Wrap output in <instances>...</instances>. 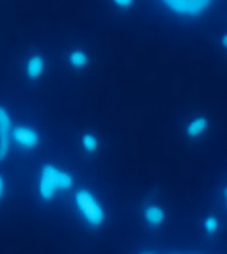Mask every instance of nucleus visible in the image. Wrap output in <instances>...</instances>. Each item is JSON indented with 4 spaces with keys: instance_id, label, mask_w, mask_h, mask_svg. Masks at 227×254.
<instances>
[{
    "instance_id": "8",
    "label": "nucleus",
    "mask_w": 227,
    "mask_h": 254,
    "mask_svg": "<svg viewBox=\"0 0 227 254\" xmlns=\"http://www.w3.org/2000/svg\"><path fill=\"white\" fill-rule=\"evenodd\" d=\"M208 128H210V121H208L206 116H202V114L194 116V118L185 125V135L188 137V139H199V137H202L206 133Z\"/></svg>"
},
{
    "instance_id": "1",
    "label": "nucleus",
    "mask_w": 227,
    "mask_h": 254,
    "mask_svg": "<svg viewBox=\"0 0 227 254\" xmlns=\"http://www.w3.org/2000/svg\"><path fill=\"white\" fill-rule=\"evenodd\" d=\"M75 185L73 174L66 169H60L55 164H45L39 171L38 180V195L43 203H52L59 192L71 190Z\"/></svg>"
},
{
    "instance_id": "15",
    "label": "nucleus",
    "mask_w": 227,
    "mask_h": 254,
    "mask_svg": "<svg viewBox=\"0 0 227 254\" xmlns=\"http://www.w3.org/2000/svg\"><path fill=\"white\" fill-rule=\"evenodd\" d=\"M139 254H156V253H153V251H142V253H139Z\"/></svg>"
},
{
    "instance_id": "11",
    "label": "nucleus",
    "mask_w": 227,
    "mask_h": 254,
    "mask_svg": "<svg viewBox=\"0 0 227 254\" xmlns=\"http://www.w3.org/2000/svg\"><path fill=\"white\" fill-rule=\"evenodd\" d=\"M202 231L208 237H215L220 231V219L217 215H206L202 219Z\"/></svg>"
},
{
    "instance_id": "13",
    "label": "nucleus",
    "mask_w": 227,
    "mask_h": 254,
    "mask_svg": "<svg viewBox=\"0 0 227 254\" xmlns=\"http://www.w3.org/2000/svg\"><path fill=\"white\" fill-rule=\"evenodd\" d=\"M4 195H5V178L0 174V203L4 199Z\"/></svg>"
},
{
    "instance_id": "17",
    "label": "nucleus",
    "mask_w": 227,
    "mask_h": 254,
    "mask_svg": "<svg viewBox=\"0 0 227 254\" xmlns=\"http://www.w3.org/2000/svg\"><path fill=\"white\" fill-rule=\"evenodd\" d=\"M224 197V204H226V208H227V195H222Z\"/></svg>"
},
{
    "instance_id": "16",
    "label": "nucleus",
    "mask_w": 227,
    "mask_h": 254,
    "mask_svg": "<svg viewBox=\"0 0 227 254\" xmlns=\"http://www.w3.org/2000/svg\"><path fill=\"white\" fill-rule=\"evenodd\" d=\"M222 195H227V185H226V187H224V189H222Z\"/></svg>"
},
{
    "instance_id": "4",
    "label": "nucleus",
    "mask_w": 227,
    "mask_h": 254,
    "mask_svg": "<svg viewBox=\"0 0 227 254\" xmlns=\"http://www.w3.org/2000/svg\"><path fill=\"white\" fill-rule=\"evenodd\" d=\"M13 130H14V125L9 110L4 105H0V162H4L9 157Z\"/></svg>"
},
{
    "instance_id": "7",
    "label": "nucleus",
    "mask_w": 227,
    "mask_h": 254,
    "mask_svg": "<svg viewBox=\"0 0 227 254\" xmlns=\"http://www.w3.org/2000/svg\"><path fill=\"white\" fill-rule=\"evenodd\" d=\"M142 219L149 228H160L167 219L165 208L158 203H147L142 208Z\"/></svg>"
},
{
    "instance_id": "10",
    "label": "nucleus",
    "mask_w": 227,
    "mask_h": 254,
    "mask_svg": "<svg viewBox=\"0 0 227 254\" xmlns=\"http://www.w3.org/2000/svg\"><path fill=\"white\" fill-rule=\"evenodd\" d=\"M80 148L87 155H94L100 149V137L96 133H93V131H85L80 137Z\"/></svg>"
},
{
    "instance_id": "5",
    "label": "nucleus",
    "mask_w": 227,
    "mask_h": 254,
    "mask_svg": "<svg viewBox=\"0 0 227 254\" xmlns=\"http://www.w3.org/2000/svg\"><path fill=\"white\" fill-rule=\"evenodd\" d=\"M13 137L16 139V144L20 146L21 151H34V149L38 148L39 142H41V137L32 127L29 125H20L18 128L13 130Z\"/></svg>"
},
{
    "instance_id": "6",
    "label": "nucleus",
    "mask_w": 227,
    "mask_h": 254,
    "mask_svg": "<svg viewBox=\"0 0 227 254\" xmlns=\"http://www.w3.org/2000/svg\"><path fill=\"white\" fill-rule=\"evenodd\" d=\"M45 71H47V61H45V57H43V54H32L27 59L25 63V76L27 80L30 82H38L43 78V75H45Z\"/></svg>"
},
{
    "instance_id": "12",
    "label": "nucleus",
    "mask_w": 227,
    "mask_h": 254,
    "mask_svg": "<svg viewBox=\"0 0 227 254\" xmlns=\"http://www.w3.org/2000/svg\"><path fill=\"white\" fill-rule=\"evenodd\" d=\"M137 0H110V4L114 5L115 9H121V11H128L135 5Z\"/></svg>"
},
{
    "instance_id": "14",
    "label": "nucleus",
    "mask_w": 227,
    "mask_h": 254,
    "mask_svg": "<svg viewBox=\"0 0 227 254\" xmlns=\"http://www.w3.org/2000/svg\"><path fill=\"white\" fill-rule=\"evenodd\" d=\"M220 47H222L224 50L227 52V30H226V32H224L222 36H220Z\"/></svg>"
},
{
    "instance_id": "9",
    "label": "nucleus",
    "mask_w": 227,
    "mask_h": 254,
    "mask_svg": "<svg viewBox=\"0 0 227 254\" xmlns=\"http://www.w3.org/2000/svg\"><path fill=\"white\" fill-rule=\"evenodd\" d=\"M66 61H67V64H69V68L85 69L89 66V63H91V57H89V54L84 48H71V50L67 52Z\"/></svg>"
},
{
    "instance_id": "2",
    "label": "nucleus",
    "mask_w": 227,
    "mask_h": 254,
    "mask_svg": "<svg viewBox=\"0 0 227 254\" xmlns=\"http://www.w3.org/2000/svg\"><path fill=\"white\" fill-rule=\"evenodd\" d=\"M75 204L80 212V219L84 220V224L89 226L93 229H100L103 228V224L107 222V212L103 204L98 203L96 195L89 189H78L75 192Z\"/></svg>"
},
{
    "instance_id": "3",
    "label": "nucleus",
    "mask_w": 227,
    "mask_h": 254,
    "mask_svg": "<svg viewBox=\"0 0 227 254\" xmlns=\"http://www.w3.org/2000/svg\"><path fill=\"white\" fill-rule=\"evenodd\" d=\"M172 14L181 18H197L210 9L215 0H160Z\"/></svg>"
}]
</instances>
